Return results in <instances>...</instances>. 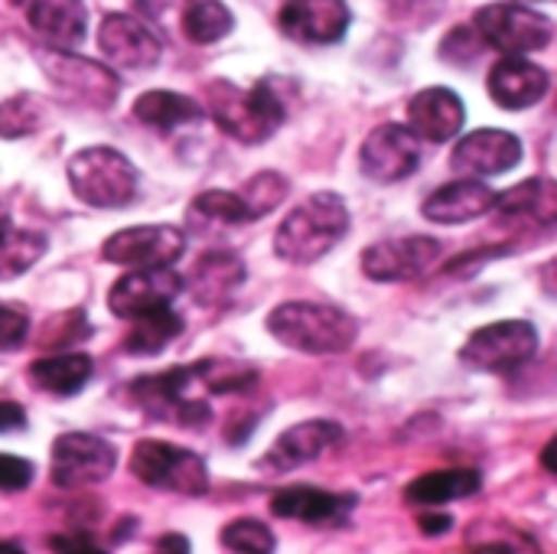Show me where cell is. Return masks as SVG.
Listing matches in <instances>:
<instances>
[{
    "instance_id": "obj_22",
    "label": "cell",
    "mask_w": 557,
    "mask_h": 554,
    "mask_svg": "<svg viewBox=\"0 0 557 554\" xmlns=\"http://www.w3.org/2000/svg\"><path fill=\"white\" fill-rule=\"evenodd\" d=\"M26 23L52 49H75L88 36L85 0H29Z\"/></svg>"
},
{
    "instance_id": "obj_33",
    "label": "cell",
    "mask_w": 557,
    "mask_h": 554,
    "mask_svg": "<svg viewBox=\"0 0 557 554\" xmlns=\"http://www.w3.org/2000/svg\"><path fill=\"white\" fill-rule=\"evenodd\" d=\"M287 193H290V183H287L281 173L264 170V173H258V176H251V180L245 183L242 199H245L251 219L258 222V219H264L268 212H274V209L287 199Z\"/></svg>"
},
{
    "instance_id": "obj_20",
    "label": "cell",
    "mask_w": 557,
    "mask_h": 554,
    "mask_svg": "<svg viewBox=\"0 0 557 554\" xmlns=\"http://www.w3.org/2000/svg\"><path fill=\"white\" fill-rule=\"evenodd\" d=\"M463 124H467V108L454 88H444V85L424 88L408 104V127L421 140H431V144L454 140L463 131Z\"/></svg>"
},
{
    "instance_id": "obj_6",
    "label": "cell",
    "mask_w": 557,
    "mask_h": 554,
    "mask_svg": "<svg viewBox=\"0 0 557 554\" xmlns=\"http://www.w3.org/2000/svg\"><path fill=\"white\" fill-rule=\"evenodd\" d=\"M131 473L150 487L180 496H206L209 493V470L206 460L186 447L166 441H140L131 454Z\"/></svg>"
},
{
    "instance_id": "obj_34",
    "label": "cell",
    "mask_w": 557,
    "mask_h": 554,
    "mask_svg": "<svg viewBox=\"0 0 557 554\" xmlns=\"http://www.w3.org/2000/svg\"><path fill=\"white\" fill-rule=\"evenodd\" d=\"M222 549L242 554H268L277 549L274 532L258 519H235L222 529Z\"/></svg>"
},
{
    "instance_id": "obj_29",
    "label": "cell",
    "mask_w": 557,
    "mask_h": 554,
    "mask_svg": "<svg viewBox=\"0 0 557 554\" xmlns=\"http://www.w3.org/2000/svg\"><path fill=\"white\" fill-rule=\"evenodd\" d=\"M189 225L196 232H212V229H235V225H248L255 222L242 193H228V189H206L193 199L189 212H186Z\"/></svg>"
},
{
    "instance_id": "obj_3",
    "label": "cell",
    "mask_w": 557,
    "mask_h": 554,
    "mask_svg": "<svg viewBox=\"0 0 557 554\" xmlns=\"http://www.w3.org/2000/svg\"><path fill=\"white\" fill-rule=\"evenodd\" d=\"M206 95H209L212 121L238 144L271 140L287 118V108H284L281 95L274 91L271 78H261L251 88H242V85L222 78V82H212L206 88Z\"/></svg>"
},
{
    "instance_id": "obj_45",
    "label": "cell",
    "mask_w": 557,
    "mask_h": 554,
    "mask_svg": "<svg viewBox=\"0 0 557 554\" xmlns=\"http://www.w3.org/2000/svg\"><path fill=\"white\" fill-rule=\"evenodd\" d=\"M157 552H189V542L183 535H163L157 542Z\"/></svg>"
},
{
    "instance_id": "obj_26",
    "label": "cell",
    "mask_w": 557,
    "mask_h": 554,
    "mask_svg": "<svg viewBox=\"0 0 557 554\" xmlns=\"http://www.w3.org/2000/svg\"><path fill=\"white\" fill-rule=\"evenodd\" d=\"M480 490H483V473L470 467H457V470H434V473L418 477L405 490V500L411 506H444V503L470 500Z\"/></svg>"
},
{
    "instance_id": "obj_39",
    "label": "cell",
    "mask_w": 557,
    "mask_h": 554,
    "mask_svg": "<svg viewBox=\"0 0 557 554\" xmlns=\"http://www.w3.org/2000/svg\"><path fill=\"white\" fill-rule=\"evenodd\" d=\"M29 336V317L26 310L13 304H0V353L20 349Z\"/></svg>"
},
{
    "instance_id": "obj_13",
    "label": "cell",
    "mask_w": 557,
    "mask_h": 554,
    "mask_svg": "<svg viewBox=\"0 0 557 554\" xmlns=\"http://www.w3.org/2000/svg\"><path fill=\"white\" fill-rule=\"evenodd\" d=\"M444 255V245L428 235H405V238H385L362 251V271L372 281L395 284V281H414L428 274Z\"/></svg>"
},
{
    "instance_id": "obj_2",
    "label": "cell",
    "mask_w": 557,
    "mask_h": 554,
    "mask_svg": "<svg viewBox=\"0 0 557 554\" xmlns=\"http://www.w3.org/2000/svg\"><path fill=\"white\" fill-rule=\"evenodd\" d=\"M268 333L287 349L307 356H333V353H346L356 343L359 323L352 313L333 304L287 300L268 313Z\"/></svg>"
},
{
    "instance_id": "obj_17",
    "label": "cell",
    "mask_w": 557,
    "mask_h": 554,
    "mask_svg": "<svg viewBox=\"0 0 557 554\" xmlns=\"http://www.w3.org/2000/svg\"><path fill=\"white\" fill-rule=\"evenodd\" d=\"M522 163V140L512 131L499 127H480L457 140L450 153V167L463 176H503Z\"/></svg>"
},
{
    "instance_id": "obj_36",
    "label": "cell",
    "mask_w": 557,
    "mask_h": 554,
    "mask_svg": "<svg viewBox=\"0 0 557 554\" xmlns=\"http://www.w3.org/2000/svg\"><path fill=\"white\" fill-rule=\"evenodd\" d=\"M91 333L88 327V317L82 310H69V313H59L52 320L42 323V333H39V346L42 349H62L69 343H78Z\"/></svg>"
},
{
    "instance_id": "obj_35",
    "label": "cell",
    "mask_w": 557,
    "mask_h": 554,
    "mask_svg": "<svg viewBox=\"0 0 557 554\" xmlns=\"http://www.w3.org/2000/svg\"><path fill=\"white\" fill-rule=\"evenodd\" d=\"M39 124H42V108L29 95H13L0 101V137L7 140L29 137L39 131Z\"/></svg>"
},
{
    "instance_id": "obj_18",
    "label": "cell",
    "mask_w": 557,
    "mask_h": 554,
    "mask_svg": "<svg viewBox=\"0 0 557 554\" xmlns=\"http://www.w3.org/2000/svg\"><path fill=\"white\" fill-rule=\"evenodd\" d=\"M343 438V428L336 421H323V418H313V421H300L294 428H287L271 447L268 454L261 457V470H271V473H290L304 464H313L317 457H323L333 444H339Z\"/></svg>"
},
{
    "instance_id": "obj_31",
    "label": "cell",
    "mask_w": 557,
    "mask_h": 554,
    "mask_svg": "<svg viewBox=\"0 0 557 554\" xmlns=\"http://www.w3.org/2000/svg\"><path fill=\"white\" fill-rule=\"evenodd\" d=\"M49 248V238L36 229H13L10 222L0 229V281H13L26 274Z\"/></svg>"
},
{
    "instance_id": "obj_10",
    "label": "cell",
    "mask_w": 557,
    "mask_h": 554,
    "mask_svg": "<svg viewBox=\"0 0 557 554\" xmlns=\"http://www.w3.org/2000/svg\"><path fill=\"white\" fill-rule=\"evenodd\" d=\"M117 464V451L111 441L98 438V434H82V431H69L62 438H55L52 444V483L59 490H82V487H95L101 480H108L114 473Z\"/></svg>"
},
{
    "instance_id": "obj_44",
    "label": "cell",
    "mask_w": 557,
    "mask_h": 554,
    "mask_svg": "<svg viewBox=\"0 0 557 554\" xmlns=\"http://www.w3.org/2000/svg\"><path fill=\"white\" fill-rule=\"evenodd\" d=\"M49 545L52 549H62V552H101L88 535H52Z\"/></svg>"
},
{
    "instance_id": "obj_23",
    "label": "cell",
    "mask_w": 557,
    "mask_h": 554,
    "mask_svg": "<svg viewBox=\"0 0 557 554\" xmlns=\"http://www.w3.org/2000/svg\"><path fill=\"white\" fill-rule=\"evenodd\" d=\"M356 506L352 493H326L317 487H287L271 496V513L277 519H297L307 526H330L349 516Z\"/></svg>"
},
{
    "instance_id": "obj_40",
    "label": "cell",
    "mask_w": 557,
    "mask_h": 554,
    "mask_svg": "<svg viewBox=\"0 0 557 554\" xmlns=\"http://www.w3.org/2000/svg\"><path fill=\"white\" fill-rule=\"evenodd\" d=\"M36 477V467L26 457L0 454V493H23Z\"/></svg>"
},
{
    "instance_id": "obj_14",
    "label": "cell",
    "mask_w": 557,
    "mask_h": 554,
    "mask_svg": "<svg viewBox=\"0 0 557 554\" xmlns=\"http://www.w3.org/2000/svg\"><path fill=\"white\" fill-rule=\"evenodd\" d=\"M98 49L117 69H153L163 56L160 36L131 13H108L98 26Z\"/></svg>"
},
{
    "instance_id": "obj_30",
    "label": "cell",
    "mask_w": 557,
    "mask_h": 554,
    "mask_svg": "<svg viewBox=\"0 0 557 554\" xmlns=\"http://www.w3.org/2000/svg\"><path fill=\"white\" fill-rule=\"evenodd\" d=\"M134 327L124 336V349L131 356H160L180 333H183V317L173 313L170 307L140 313L131 320Z\"/></svg>"
},
{
    "instance_id": "obj_47",
    "label": "cell",
    "mask_w": 557,
    "mask_h": 554,
    "mask_svg": "<svg viewBox=\"0 0 557 554\" xmlns=\"http://www.w3.org/2000/svg\"><path fill=\"white\" fill-rule=\"evenodd\" d=\"M0 552H23L20 542H0Z\"/></svg>"
},
{
    "instance_id": "obj_19",
    "label": "cell",
    "mask_w": 557,
    "mask_h": 554,
    "mask_svg": "<svg viewBox=\"0 0 557 554\" xmlns=\"http://www.w3.org/2000/svg\"><path fill=\"white\" fill-rule=\"evenodd\" d=\"M486 88H490V98L506 108V111H525L532 104H539L548 88H552V75L522 59V56H506L503 62H496L490 69V78H486Z\"/></svg>"
},
{
    "instance_id": "obj_41",
    "label": "cell",
    "mask_w": 557,
    "mask_h": 554,
    "mask_svg": "<svg viewBox=\"0 0 557 554\" xmlns=\"http://www.w3.org/2000/svg\"><path fill=\"white\" fill-rule=\"evenodd\" d=\"M193 0H137V7H140V13L144 16H150V20H166V16H183V10L189 7Z\"/></svg>"
},
{
    "instance_id": "obj_24",
    "label": "cell",
    "mask_w": 557,
    "mask_h": 554,
    "mask_svg": "<svg viewBox=\"0 0 557 554\" xmlns=\"http://www.w3.org/2000/svg\"><path fill=\"white\" fill-rule=\"evenodd\" d=\"M248 268L235 251L215 248L206 251L189 274V294L199 307H219L225 300H232V294L245 284Z\"/></svg>"
},
{
    "instance_id": "obj_37",
    "label": "cell",
    "mask_w": 557,
    "mask_h": 554,
    "mask_svg": "<svg viewBox=\"0 0 557 554\" xmlns=\"http://www.w3.org/2000/svg\"><path fill=\"white\" fill-rule=\"evenodd\" d=\"M385 10H388V16L395 23L421 29V26H431L441 16L444 0H385Z\"/></svg>"
},
{
    "instance_id": "obj_8",
    "label": "cell",
    "mask_w": 557,
    "mask_h": 554,
    "mask_svg": "<svg viewBox=\"0 0 557 554\" xmlns=\"http://www.w3.org/2000/svg\"><path fill=\"white\" fill-rule=\"evenodd\" d=\"M542 340L529 320H499L480 327L460 349V362L473 372H512L535 359Z\"/></svg>"
},
{
    "instance_id": "obj_4",
    "label": "cell",
    "mask_w": 557,
    "mask_h": 554,
    "mask_svg": "<svg viewBox=\"0 0 557 554\" xmlns=\"http://www.w3.org/2000/svg\"><path fill=\"white\" fill-rule=\"evenodd\" d=\"M65 176L72 193L95 209H124L140 186L137 167L114 147H85L69 157Z\"/></svg>"
},
{
    "instance_id": "obj_43",
    "label": "cell",
    "mask_w": 557,
    "mask_h": 554,
    "mask_svg": "<svg viewBox=\"0 0 557 554\" xmlns=\"http://www.w3.org/2000/svg\"><path fill=\"white\" fill-rule=\"evenodd\" d=\"M418 529H421L428 539H437V535H444V532L454 529V519L444 516V513H421V516H418Z\"/></svg>"
},
{
    "instance_id": "obj_46",
    "label": "cell",
    "mask_w": 557,
    "mask_h": 554,
    "mask_svg": "<svg viewBox=\"0 0 557 554\" xmlns=\"http://www.w3.org/2000/svg\"><path fill=\"white\" fill-rule=\"evenodd\" d=\"M555 444H557V441H552V444L545 447V454H542V464H545V467H548L552 473L557 470V467H555Z\"/></svg>"
},
{
    "instance_id": "obj_1",
    "label": "cell",
    "mask_w": 557,
    "mask_h": 554,
    "mask_svg": "<svg viewBox=\"0 0 557 554\" xmlns=\"http://www.w3.org/2000/svg\"><path fill=\"white\" fill-rule=\"evenodd\" d=\"M349 225L352 216L339 193H313L281 222L274 251L287 264H313L349 235Z\"/></svg>"
},
{
    "instance_id": "obj_28",
    "label": "cell",
    "mask_w": 557,
    "mask_h": 554,
    "mask_svg": "<svg viewBox=\"0 0 557 554\" xmlns=\"http://www.w3.org/2000/svg\"><path fill=\"white\" fill-rule=\"evenodd\" d=\"M131 111L140 124H147L153 131H176L183 124H196L206 118V108L199 101H193L189 95H180V91H166V88L144 91Z\"/></svg>"
},
{
    "instance_id": "obj_25",
    "label": "cell",
    "mask_w": 557,
    "mask_h": 554,
    "mask_svg": "<svg viewBox=\"0 0 557 554\" xmlns=\"http://www.w3.org/2000/svg\"><path fill=\"white\" fill-rule=\"evenodd\" d=\"M91 372H95V362L85 353H62L59 349L52 356H42V359L29 362L33 385L49 392V395H59V398L78 395L88 385Z\"/></svg>"
},
{
    "instance_id": "obj_32",
    "label": "cell",
    "mask_w": 557,
    "mask_h": 554,
    "mask_svg": "<svg viewBox=\"0 0 557 554\" xmlns=\"http://www.w3.org/2000/svg\"><path fill=\"white\" fill-rule=\"evenodd\" d=\"M235 29V16L222 0H193L183 10V33L196 46H209L225 39Z\"/></svg>"
},
{
    "instance_id": "obj_38",
    "label": "cell",
    "mask_w": 557,
    "mask_h": 554,
    "mask_svg": "<svg viewBox=\"0 0 557 554\" xmlns=\"http://www.w3.org/2000/svg\"><path fill=\"white\" fill-rule=\"evenodd\" d=\"M480 52H483V39H480L476 29H467V26L454 29V33L444 39V46H441V56H444L447 62H454V65H470Z\"/></svg>"
},
{
    "instance_id": "obj_11",
    "label": "cell",
    "mask_w": 557,
    "mask_h": 554,
    "mask_svg": "<svg viewBox=\"0 0 557 554\" xmlns=\"http://www.w3.org/2000/svg\"><path fill=\"white\" fill-rule=\"evenodd\" d=\"M424 147L408 124H379L359 150V167L375 183H401L421 167Z\"/></svg>"
},
{
    "instance_id": "obj_21",
    "label": "cell",
    "mask_w": 557,
    "mask_h": 554,
    "mask_svg": "<svg viewBox=\"0 0 557 554\" xmlns=\"http://www.w3.org/2000/svg\"><path fill=\"white\" fill-rule=\"evenodd\" d=\"M493 206H496V193L483 180L463 176V180H454V183L434 189L424 199L421 216L437 225H463V222H473V219L493 212Z\"/></svg>"
},
{
    "instance_id": "obj_27",
    "label": "cell",
    "mask_w": 557,
    "mask_h": 554,
    "mask_svg": "<svg viewBox=\"0 0 557 554\" xmlns=\"http://www.w3.org/2000/svg\"><path fill=\"white\" fill-rule=\"evenodd\" d=\"M509 219H532L539 225H552L557 219V183L552 176H532L516 183L506 193H496V206Z\"/></svg>"
},
{
    "instance_id": "obj_16",
    "label": "cell",
    "mask_w": 557,
    "mask_h": 554,
    "mask_svg": "<svg viewBox=\"0 0 557 554\" xmlns=\"http://www.w3.org/2000/svg\"><path fill=\"white\" fill-rule=\"evenodd\" d=\"M352 23L346 0H287L277 26L287 39L304 46H330L346 36Z\"/></svg>"
},
{
    "instance_id": "obj_49",
    "label": "cell",
    "mask_w": 557,
    "mask_h": 554,
    "mask_svg": "<svg viewBox=\"0 0 557 554\" xmlns=\"http://www.w3.org/2000/svg\"><path fill=\"white\" fill-rule=\"evenodd\" d=\"M516 3H545V0H516Z\"/></svg>"
},
{
    "instance_id": "obj_5",
    "label": "cell",
    "mask_w": 557,
    "mask_h": 554,
    "mask_svg": "<svg viewBox=\"0 0 557 554\" xmlns=\"http://www.w3.org/2000/svg\"><path fill=\"white\" fill-rule=\"evenodd\" d=\"M202 366H173L157 376H144L131 385L134 402L157 421H173L180 428H206L212 421L209 402L199 395Z\"/></svg>"
},
{
    "instance_id": "obj_12",
    "label": "cell",
    "mask_w": 557,
    "mask_h": 554,
    "mask_svg": "<svg viewBox=\"0 0 557 554\" xmlns=\"http://www.w3.org/2000/svg\"><path fill=\"white\" fill-rule=\"evenodd\" d=\"M186 251V235L173 225H134L101 245V258L117 268H173Z\"/></svg>"
},
{
    "instance_id": "obj_48",
    "label": "cell",
    "mask_w": 557,
    "mask_h": 554,
    "mask_svg": "<svg viewBox=\"0 0 557 554\" xmlns=\"http://www.w3.org/2000/svg\"><path fill=\"white\" fill-rule=\"evenodd\" d=\"M7 222H10V209H7V202L0 199V229H3Z\"/></svg>"
},
{
    "instance_id": "obj_7",
    "label": "cell",
    "mask_w": 557,
    "mask_h": 554,
    "mask_svg": "<svg viewBox=\"0 0 557 554\" xmlns=\"http://www.w3.org/2000/svg\"><path fill=\"white\" fill-rule=\"evenodd\" d=\"M39 62H42V72L52 82V88L69 104L101 111V108H111L117 101L121 82L111 69H104L85 56H75L69 49H52V46L39 49Z\"/></svg>"
},
{
    "instance_id": "obj_42",
    "label": "cell",
    "mask_w": 557,
    "mask_h": 554,
    "mask_svg": "<svg viewBox=\"0 0 557 554\" xmlns=\"http://www.w3.org/2000/svg\"><path fill=\"white\" fill-rule=\"evenodd\" d=\"M29 418L23 411V405L16 402H0V434H16V431H26Z\"/></svg>"
},
{
    "instance_id": "obj_9",
    "label": "cell",
    "mask_w": 557,
    "mask_h": 554,
    "mask_svg": "<svg viewBox=\"0 0 557 554\" xmlns=\"http://www.w3.org/2000/svg\"><path fill=\"white\" fill-rule=\"evenodd\" d=\"M473 29L480 39L506 56L539 52L552 42L555 23L545 13H535L525 3H486L473 16Z\"/></svg>"
},
{
    "instance_id": "obj_15",
    "label": "cell",
    "mask_w": 557,
    "mask_h": 554,
    "mask_svg": "<svg viewBox=\"0 0 557 554\" xmlns=\"http://www.w3.org/2000/svg\"><path fill=\"white\" fill-rule=\"evenodd\" d=\"M183 291V278L173 268H134L114 281L108 291V307L121 320H134L140 313L170 307Z\"/></svg>"
}]
</instances>
